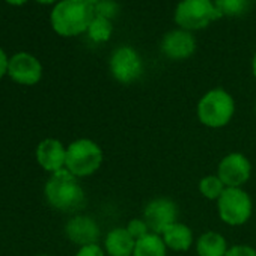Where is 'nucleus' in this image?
<instances>
[{"instance_id": "nucleus-14", "label": "nucleus", "mask_w": 256, "mask_h": 256, "mask_svg": "<svg viewBox=\"0 0 256 256\" xmlns=\"http://www.w3.org/2000/svg\"><path fill=\"white\" fill-rule=\"evenodd\" d=\"M136 240L125 228H113L104 238V250L108 256H133Z\"/></svg>"}, {"instance_id": "nucleus-22", "label": "nucleus", "mask_w": 256, "mask_h": 256, "mask_svg": "<svg viewBox=\"0 0 256 256\" xmlns=\"http://www.w3.org/2000/svg\"><path fill=\"white\" fill-rule=\"evenodd\" d=\"M118 4H114L113 0H101V2L94 8L95 17H104L107 20L113 18L118 14Z\"/></svg>"}, {"instance_id": "nucleus-30", "label": "nucleus", "mask_w": 256, "mask_h": 256, "mask_svg": "<svg viewBox=\"0 0 256 256\" xmlns=\"http://www.w3.org/2000/svg\"><path fill=\"white\" fill-rule=\"evenodd\" d=\"M41 256H48V254H41Z\"/></svg>"}, {"instance_id": "nucleus-29", "label": "nucleus", "mask_w": 256, "mask_h": 256, "mask_svg": "<svg viewBox=\"0 0 256 256\" xmlns=\"http://www.w3.org/2000/svg\"><path fill=\"white\" fill-rule=\"evenodd\" d=\"M36 2H40V4H44V5H48V4H53V2H56V0H36Z\"/></svg>"}, {"instance_id": "nucleus-10", "label": "nucleus", "mask_w": 256, "mask_h": 256, "mask_svg": "<svg viewBox=\"0 0 256 256\" xmlns=\"http://www.w3.org/2000/svg\"><path fill=\"white\" fill-rule=\"evenodd\" d=\"M8 74L16 83L32 86L41 80L42 66L35 56L29 53H17L10 59Z\"/></svg>"}, {"instance_id": "nucleus-11", "label": "nucleus", "mask_w": 256, "mask_h": 256, "mask_svg": "<svg viewBox=\"0 0 256 256\" xmlns=\"http://www.w3.org/2000/svg\"><path fill=\"white\" fill-rule=\"evenodd\" d=\"M65 234L77 246H88V244H95L98 242L100 238V226L98 223L89 217V216H76L72 217L66 226H65Z\"/></svg>"}, {"instance_id": "nucleus-8", "label": "nucleus", "mask_w": 256, "mask_h": 256, "mask_svg": "<svg viewBox=\"0 0 256 256\" xmlns=\"http://www.w3.org/2000/svg\"><path fill=\"white\" fill-rule=\"evenodd\" d=\"M217 176L226 188L242 187L252 176V163L241 152L226 154L217 166Z\"/></svg>"}, {"instance_id": "nucleus-19", "label": "nucleus", "mask_w": 256, "mask_h": 256, "mask_svg": "<svg viewBox=\"0 0 256 256\" xmlns=\"http://www.w3.org/2000/svg\"><path fill=\"white\" fill-rule=\"evenodd\" d=\"M88 34H89L90 40H94L95 42H106L112 35L110 20H107L104 17H94V20L90 22V24L88 28Z\"/></svg>"}, {"instance_id": "nucleus-21", "label": "nucleus", "mask_w": 256, "mask_h": 256, "mask_svg": "<svg viewBox=\"0 0 256 256\" xmlns=\"http://www.w3.org/2000/svg\"><path fill=\"white\" fill-rule=\"evenodd\" d=\"M125 229L130 232V235L138 241V240H140V238H144V236H146L151 230H150V226H148V223L144 220V217H140V218H132L130 222L126 223V226H125Z\"/></svg>"}, {"instance_id": "nucleus-13", "label": "nucleus", "mask_w": 256, "mask_h": 256, "mask_svg": "<svg viewBox=\"0 0 256 256\" xmlns=\"http://www.w3.org/2000/svg\"><path fill=\"white\" fill-rule=\"evenodd\" d=\"M162 50L169 59L181 60V59L190 58L194 53L196 42L190 32L184 29L172 30L164 36L162 42Z\"/></svg>"}, {"instance_id": "nucleus-3", "label": "nucleus", "mask_w": 256, "mask_h": 256, "mask_svg": "<svg viewBox=\"0 0 256 256\" xmlns=\"http://www.w3.org/2000/svg\"><path fill=\"white\" fill-rule=\"evenodd\" d=\"M198 119L204 126L223 128L235 114V101L229 92L222 88L208 90L198 102L196 107Z\"/></svg>"}, {"instance_id": "nucleus-23", "label": "nucleus", "mask_w": 256, "mask_h": 256, "mask_svg": "<svg viewBox=\"0 0 256 256\" xmlns=\"http://www.w3.org/2000/svg\"><path fill=\"white\" fill-rule=\"evenodd\" d=\"M224 256H256V248L247 244H235L229 247Z\"/></svg>"}, {"instance_id": "nucleus-4", "label": "nucleus", "mask_w": 256, "mask_h": 256, "mask_svg": "<svg viewBox=\"0 0 256 256\" xmlns=\"http://www.w3.org/2000/svg\"><path fill=\"white\" fill-rule=\"evenodd\" d=\"M101 146L90 139H77L66 146L65 169L77 178L94 175L102 164Z\"/></svg>"}, {"instance_id": "nucleus-20", "label": "nucleus", "mask_w": 256, "mask_h": 256, "mask_svg": "<svg viewBox=\"0 0 256 256\" xmlns=\"http://www.w3.org/2000/svg\"><path fill=\"white\" fill-rule=\"evenodd\" d=\"M252 4V0H214L216 8L222 16H241L244 14Z\"/></svg>"}, {"instance_id": "nucleus-1", "label": "nucleus", "mask_w": 256, "mask_h": 256, "mask_svg": "<svg viewBox=\"0 0 256 256\" xmlns=\"http://www.w3.org/2000/svg\"><path fill=\"white\" fill-rule=\"evenodd\" d=\"M44 193L47 202L54 210L64 212H74L82 210L86 200L78 178L66 169L52 174V176L46 182Z\"/></svg>"}, {"instance_id": "nucleus-24", "label": "nucleus", "mask_w": 256, "mask_h": 256, "mask_svg": "<svg viewBox=\"0 0 256 256\" xmlns=\"http://www.w3.org/2000/svg\"><path fill=\"white\" fill-rule=\"evenodd\" d=\"M106 254L107 253H106L104 247H101L98 242L88 244V246H82L77 250V253H76V256H106Z\"/></svg>"}, {"instance_id": "nucleus-12", "label": "nucleus", "mask_w": 256, "mask_h": 256, "mask_svg": "<svg viewBox=\"0 0 256 256\" xmlns=\"http://www.w3.org/2000/svg\"><path fill=\"white\" fill-rule=\"evenodd\" d=\"M36 160L44 170L52 174L65 169L66 148L58 139H46L36 148Z\"/></svg>"}, {"instance_id": "nucleus-28", "label": "nucleus", "mask_w": 256, "mask_h": 256, "mask_svg": "<svg viewBox=\"0 0 256 256\" xmlns=\"http://www.w3.org/2000/svg\"><path fill=\"white\" fill-rule=\"evenodd\" d=\"M252 71H253V76H254V78H256V53H254V56H253V62H252Z\"/></svg>"}, {"instance_id": "nucleus-15", "label": "nucleus", "mask_w": 256, "mask_h": 256, "mask_svg": "<svg viewBox=\"0 0 256 256\" xmlns=\"http://www.w3.org/2000/svg\"><path fill=\"white\" fill-rule=\"evenodd\" d=\"M162 238H163L166 247L174 252H187L194 244V236H193L192 228L181 222H176L172 226H169L162 234Z\"/></svg>"}, {"instance_id": "nucleus-6", "label": "nucleus", "mask_w": 256, "mask_h": 256, "mask_svg": "<svg viewBox=\"0 0 256 256\" xmlns=\"http://www.w3.org/2000/svg\"><path fill=\"white\" fill-rule=\"evenodd\" d=\"M222 17L211 0H182L175 11V22L184 30L204 29Z\"/></svg>"}, {"instance_id": "nucleus-18", "label": "nucleus", "mask_w": 256, "mask_h": 256, "mask_svg": "<svg viewBox=\"0 0 256 256\" xmlns=\"http://www.w3.org/2000/svg\"><path fill=\"white\" fill-rule=\"evenodd\" d=\"M226 190L222 180L216 175H206L199 181V193L208 200H218V198Z\"/></svg>"}, {"instance_id": "nucleus-26", "label": "nucleus", "mask_w": 256, "mask_h": 256, "mask_svg": "<svg viewBox=\"0 0 256 256\" xmlns=\"http://www.w3.org/2000/svg\"><path fill=\"white\" fill-rule=\"evenodd\" d=\"M83 2H86L89 6H92V8H95L100 2H101V0H83Z\"/></svg>"}, {"instance_id": "nucleus-7", "label": "nucleus", "mask_w": 256, "mask_h": 256, "mask_svg": "<svg viewBox=\"0 0 256 256\" xmlns=\"http://www.w3.org/2000/svg\"><path fill=\"white\" fill-rule=\"evenodd\" d=\"M144 71V64L136 50L132 47H119L110 58V72L116 82L130 84L136 82Z\"/></svg>"}, {"instance_id": "nucleus-16", "label": "nucleus", "mask_w": 256, "mask_h": 256, "mask_svg": "<svg viewBox=\"0 0 256 256\" xmlns=\"http://www.w3.org/2000/svg\"><path fill=\"white\" fill-rule=\"evenodd\" d=\"M198 256H224L229 250L226 238L214 230L204 232L194 242Z\"/></svg>"}, {"instance_id": "nucleus-5", "label": "nucleus", "mask_w": 256, "mask_h": 256, "mask_svg": "<svg viewBox=\"0 0 256 256\" xmlns=\"http://www.w3.org/2000/svg\"><path fill=\"white\" fill-rule=\"evenodd\" d=\"M220 220L228 226H242L253 212V200L242 188H226L217 200Z\"/></svg>"}, {"instance_id": "nucleus-9", "label": "nucleus", "mask_w": 256, "mask_h": 256, "mask_svg": "<svg viewBox=\"0 0 256 256\" xmlns=\"http://www.w3.org/2000/svg\"><path fill=\"white\" fill-rule=\"evenodd\" d=\"M178 205L169 198H156L144 208V220L148 223L150 230L162 235L169 226L178 222Z\"/></svg>"}, {"instance_id": "nucleus-25", "label": "nucleus", "mask_w": 256, "mask_h": 256, "mask_svg": "<svg viewBox=\"0 0 256 256\" xmlns=\"http://www.w3.org/2000/svg\"><path fill=\"white\" fill-rule=\"evenodd\" d=\"M8 64H10V60L6 58L5 52L0 48V78L8 72Z\"/></svg>"}, {"instance_id": "nucleus-27", "label": "nucleus", "mask_w": 256, "mask_h": 256, "mask_svg": "<svg viewBox=\"0 0 256 256\" xmlns=\"http://www.w3.org/2000/svg\"><path fill=\"white\" fill-rule=\"evenodd\" d=\"M8 4H11V5H23V4H26L28 0H6Z\"/></svg>"}, {"instance_id": "nucleus-17", "label": "nucleus", "mask_w": 256, "mask_h": 256, "mask_svg": "<svg viewBox=\"0 0 256 256\" xmlns=\"http://www.w3.org/2000/svg\"><path fill=\"white\" fill-rule=\"evenodd\" d=\"M168 247L162 235L150 232L146 236L136 241L133 256H166Z\"/></svg>"}, {"instance_id": "nucleus-2", "label": "nucleus", "mask_w": 256, "mask_h": 256, "mask_svg": "<svg viewBox=\"0 0 256 256\" xmlns=\"http://www.w3.org/2000/svg\"><path fill=\"white\" fill-rule=\"evenodd\" d=\"M94 8L83 0H62L52 12V26L62 36H76L88 30Z\"/></svg>"}]
</instances>
